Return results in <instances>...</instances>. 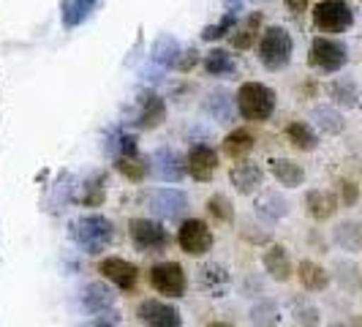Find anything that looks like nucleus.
<instances>
[{"instance_id":"32","label":"nucleus","mask_w":362,"mask_h":327,"mask_svg":"<svg viewBox=\"0 0 362 327\" xmlns=\"http://www.w3.org/2000/svg\"><path fill=\"white\" fill-rule=\"evenodd\" d=\"M291 316L300 322V325H316L319 322V309L310 303V300H305V297H294L291 300Z\"/></svg>"},{"instance_id":"14","label":"nucleus","mask_w":362,"mask_h":327,"mask_svg":"<svg viewBox=\"0 0 362 327\" xmlns=\"http://www.w3.org/2000/svg\"><path fill=\"white\" fill-rule=\"evenodd\" d=\"M262 265H264L267 275H270L272 281H278V284H286L291 275H294L289 251H286L284 246H270V248L264 251V256H262Z\"/></svg>"},{"instance_id":"35","label":"nucleus","mask_w":362,"mask_h":327,"mask_svg":"<svg viewBox=\"0 0 362 327\" xmlns=\"http://www.w3.org/2000/svg\"><path fill=\"white\" fill-rule=\"evenodd\" d=\"M235 25H237L235 17H223L221 22H218V25L207 28L202 36L207 38V41H213V38H221V36H226V33H232V30H235Z\"/></svg>"},{"instance_id":"19","label":"nucleus","mask_w":362,"mask_h":327,"mask_svg":"<svg viewBox=\"0 0 362 327\" xmlns=\"http://www.w3.org/2000/svg\"><path fill=\"white\" fill-rule=\"evenodd\" d=\"M254 147H256L254 134H251L248 128H235V131L226 134V139H223L221 150H223V156H229V159L240 161V159H245Z\"/></svg>"},{"instance_id":"11","label":"nucleus","mask_w":362,"mask_h":327,"mask_svg":"<svg viewBox=\"0 0 362 327\" xmlns=\"http://www.w3.org/2000/svg\"><path fill=\"white\" fill-rule=\"evenodd\" d=\"M147 207L158 218H180L188 210V197L177 188H156L147 194Z\"/></svg>"},{"instance_id":"21","label":"nucleus","mask_w":362,"mask_h":327,"mask_svg":"<svg viewBox=\"0 0 362 327\" xmlns=\"http://www.w3.org/2000/svg\"><path fill=\"white\" fill-rule=\"evenodd\" d=\"M332 243H335L341 251H349V254L362 251V224L341 221V224L332 229Z\"/></svg>"},{"instance_id":"13","label":"nucleus","mask_w":362,"mask_h":327,"mask_svg":"<svg viewBox=\"0 0 362 327\" xmlns=\"http://www.w3.org/2000/svg\"><path fill=\"white\" fill-rule=\"evenodd\" d=\"M188 172L194 175V180L210 183L216 178L218 169V153L210 145H194L188 150Z\"/></svg>"},{"instance_id":"31","label":"nucleus","mask_w":362,"mask_h":327,"mask_svg":"<svg viewBox=\"0 0 362 327\" xmlns=\"http://www.w3.org/2000/svg\"><path fill=\"white\" fill-rule=\"evenodd\" d=\"M204 71L216 74V76L232 74L235 71V60H232V54L223 52V50H213V52L207 54V60H204Z\"/></svg>"},{"instance_id":"40","label":"nucleus","mask_w":362,"mask_h":327,"mask_svg":"<svg viewBox=\"0 0 362 327\" xmlns=\"http://www.w3.org/2000/svg\"><path fill=\"white\" fill-rule=\"evenodd\" d=\"M329 327H354V325H344V322H335V325H329Z\"/></svg>"},{"instance_id":"29","label":"nucleus","mask_w":362,"mask_h":327,"mask_svg":"<svg viewBox=\"0 0 362 327\" xmlns=\"http://www.w3.org/2000/svg\"><path fill=\"white\" fill-rule=\"evenodd\" d=\"M327 93H329V98L335 101V104H341V107H357V85L351 82V79H335V82H329V88H327Z\"/></svg>"},{"instance_id":"41","label":"nucleus","mask_w":362,"mask_h":327,"mask_svg":"<svg viewBox=\"0 0 362 327\" xmlns=\"http://www.w3.org/2000/svg\"><path fill=\"white\" fill-rule=\"evenodd\" d=\"M300 327H316V325H300Z\"/></svg>"},{"instance_id":"15","label":"nucleus","mask_w":362,"mask_h":327,"mask_svg":"<svg viewBox=\"0 0 362 327\" xmlns=\"http://www.w3.org/2000/svg\"><path fill=\"white\" fill-rule=\"evenodd\" d=\"M338 197L332 191H325V188H313L305 194V210L313 221H329V218L338 213Z\"/></svg>"},{"instance_id":"23","label":"nucleus","mask_w":362,"mask_h":327,"mask_svg":"<svg viewBox=\"0 0 362 327\" xmlns=\"http://www.w3.org/2000/svg\"><path fill=\"white\" fill-rule=\"evenodd\" d=\"M112 303H115V294H112V289H109L107 284H101V281L88 284L85 292H82V306L90 311V314H101V311L112 309Z\"/></svg>"},{"instance_id":"5","label":"nucleus","mask_w":362,"mask_h":327,"mask_svg":"<svg viewBox=\"0 0 362 327\" xmlns=\"http://www.w3.org/2000/svg\"><path fill=\"white\" fill-rule=\"evenodd\" d=\"M349 60V50L346 44H341L338 38L332 36H316L313 44L308 50V63L316 69V71H325V74H335L341 71Z\"/></svg>"},{"instance_id":"33","label":"nucleus","mask_w":362,"mask_h":327,"mask_svg":"<svg viewBox=\"0 0 362 327\" xmlns=\"http://www.w3.org/2000/svg\"><path fill=\"white\" fill-rule=\"evenodd\" d=\"M313 117H316V120H319V126L325 128L327 134H341V131H344V117H341V115H338V112H332V109H316V112H313Z\"/></svg>"},{"instance_id":"6","label":"nucleus","mask_w":362,"mask_h":327,"mask_svg":"<svg viewBox=\"0 0 362 327\" xmlns=\"http://www.w3.org/2000/svg\"><path fill=\"white\" fill-rule=\"evenodd\" d=\"M128 235L136 251L142 254H158L169 246V232L153 218H131L128 221Z\"/></svg>"},{"instance_id":"4","label":"nucleus","mask_w":362,"mask_h":327,"mask_svg":"<svg viewBox=\"0 0 362 327\" xmlns=\"http://www.w3.org/2000/svg\"><path fill=\"white\" fill-rule=\"evenodd\" d=\"M310 19L319 33L338 36L354 25V11H351L349 0H316L310 8Z\"/></svg>"},{"instance_id":"8","label":"nucleus","mask_w":362,"mask_h":327,"mask_svg":"<svg viewBox=\"0 0 362 327\" xmlns=\"http://www.w3.org/2000/svg\"><path fill=\"white\" fill-rule=\"evenodd\" d=\"M213 243H216L213 229L202 218H188V221H182L180 229H177V246L188 256H204L213 248Z\"/></svg>"},{"instance_id":"27","label":"nucleus","mask_w":362,"mask_h":327,"mask_svg":"<svg viewBox=\"0 0 362 327\" xmlns=\"http://www.w3.org/2000/svg\"><path fill=\"white\" fill-rule=\"evenodd\" d=\"M202 284L207 287V292L213 297H223V292L229 287V272L223 270L221 265H204L202 268Z\"/></svg>"},{"instance_id":"22","label":"nucleus","mask_w":362,"mask_h":327,"mask_svg":"<svg viewBox=\"0 0 362 327\" xmlns=\"http://www.w3.org/2000/svg\"><path fill=\"white\" fill-rule=\"evenodd\" d=\"M286 142H289L294 150H300V153H313V150L319 147V134H316L308 123L294 120V123L286 126Z\"/></svg>"},{"instance_id":"24","label":"nucleus","mask_w":362,"mask_h":327,"mask_svg":"<svg viewBox=\"0 0 362 327\" xmlns=\"http://www.w3.org/2000/svg\"><path fill=\"white\" fill-rule=\"evenodd\" d=\"M254 207H256V216L264 218V221H278V218L289 216V202L281 200V194H272V191L256 197Z\"/></svg>"},{"instance_id":"17","label":"nucleus","mask_w":362,"mask_h":327,"mask_svg":"<svg viewBox=\"0 0 362 327\" xmlns=\"http://www.w3.org/2000/svg\"><path fill=\"white\" fill-rule=\"evenodd\" d=\"M150 169L166 183H177L182 180V175L188 172V166L180 161V156H175L172 150H158L156 156H153V164H150Z\"/></svg>"},{"instance_id":"38","label":"nucleus","mask_w":362,"mask_h":327,"mask_svg":"<svg viewBox=\"0 0 362 327\" xmlns=\"http://www.w3.org/2000/svg\"><path fill=\"white\" fill-rule=\"evenodd\" d=\"M207 327H235V325H229V322H210Z\"/></svg>"},{"instance_id":"39","label":"nucleus","mask_w":362,"mask_h":327,"mask_svg":"<svg viewBox=\"0 0 362 327\" xmlns=\"http://www.w3.org/2000/svg\"><path fill=\"white\" fill-rule=\"evenodd\" d=\"M354 327H362V314H357V316H354Z\"/></svg>"},{"instance_id":"36","label":"nucleus","mask_w":362,"mask_h":327,"mask_svg":"<svg viewBox=\"0 0 362 327\" xmlns=\"http://www.w3.org/2000/svg\"><path fill=\"white\" fill-rule=\"evenodd\" d=\"M341 202H344L346 207H351V205H357L360 202V185L354 180H341Z\"/></svg>"},{"instance_id":"42","label":"nucleus","mask_w":362,"mask_h":327,"mask_svg":"<svg viewBox=\"0 0 362 327\" xmlns=\"http://www.w3.org/2000/svg\"><path fill=\"white\" fill-rule=\"evenodd\" d=\"M360 289H362V281H360Z\"/></svg>"},{"instance_id":"1","label":"nucleus","mask_w":362,"mask_h":327,"mask_svg":"<svg viewBox=\"0 0 362 327\" xmlns=\"http://www.w3.org/2000/svg\"><path fill=\"white\" fill-rule=\"evenodd\" d=\"M71 237L85 254L95 256L101 251H107V246L115 237V226H112V221L107 216H98V213L79 216L76 221H71Z\"/></svg>"},{"instance_id":"20","label":"nucleus","mask_w":362,"mask_h":327,"mask_svg":"<svg viewBox=\"0 0 362 327\" xmlns=\"http://www.w3.org/2000/svg\"><path fill=\"white\" fill-rule=\"evenodd\" d=\"M297 278H300L303 289H308V292H325L327 287H329V272H327L319 262H310V259H303V262H300Z\"/></svg>"},{"instance_id":"30","label":"nucleus","mask_w":362,"mask_h":327,"mask_svg":"<svg viewBox=\"0 0 362 327\" xmlns=\"http://www.w3.org/2000/svg\"><path fill=\"white\" fill-rule=\"evenodd\" d=\"M207 213L216 218L218 224H232L235 221V207H232L229 197H223V194H213L207 200Z\"/></svg>"},{"instance_id":"18","label":"nucleus","mask_w":362,"mask_h":327,"mask_svg":"<svg viewBox=\"0 0 362 327\" xmlns=\"http://www.w3.org/2000/svg\"><path fill=\"white\" fill-rule=\"evenodd\" d=\"M270 172H272V178L281 183L284 188H297V185H303V180H305L303 164L291 161V159H272Z\"/></svg>"},{"instance_id":"2","label":"nucleus","mask_w":362,"mask_h":327,"mask_svg":"<svg viewBox=\"0 0 362 327\" xmlns=\"http://www.w3.org/2000/svg\"><path fill=\"white\" fill-rule=\"evenodd\" d=\"M256 47H259V60L267 71H284L291 63L294 41H291L289 30L281 25H267L256 41Z\"/></svg>"},{"instance_id":"10","label":"nucleus","mask_w":362,"mask_h":327,"mask_svg":"<svg viewBox=\"0 0 362 327\" xmlns=\"http://www.w3.org/2000/svg\"><path fill=\"white\" fill-rule=\"evenodd\" d=\"M98 272L123 292H134L136 289V281H139V268L134 262L123 259V256H107V259H101L98 262Z\"/></svg>"},{"instance_id":"16","label":"nucleus","mask_w":362,"mask_h":327,"mask_svg":"<svg viewBox=\"0 0 362 327\" xmlns=\"http://www.w3.org/2000/svg\"><path fill=\"white\" fill-rule=\"evenodd\" d=\"M262 22H264L262 11H254L251 17L237 22L235 30H232V47L235 50H251V47H256V41L262 36Z\"/></svg>"},{"instance_id":"37","label":"nucleus","mask_w":362,"mask_h":327,"mask_svg":"<svg viewBox=\"0 0 362 327\" xmlns=\"http://www.w3.org/2000/svg\"><path fill=\"white\" fill-rule=\"evenodd\" d=\"M284 3H286V8H289L291 14H303L308 8L310 0H284Z\"/></svg>"},{"instance_id":"3","label":"nucleus","mask_w":362,"mask_h":327,"mask_svg":"<svg viewBox=\"0 0 362 327\" xmlns=\"http://www.w3.org/2000/svg\"><path fill=\"white\" fill-rule=\"evenodd\" d=\"M275 104H278L275 91L262 82H243L237 91V109L251 123H267L275 112Z\"/></svg>"},{"instance_id":"26","label":"nucleus","mask_w":362,"mask_h":327,"mask_svg":"<svg viewBox=\"0 0 362 327\" xmlns=\"http://www.w3.org/2000/svg\"><path fill=\"white\" fill-rule=\"evenodd\" d=\"M166 120V104L161 96H147L139 115V126L142 128H158Z\"/></svg>"},{"instance_id":"7","label":"nucleus","mask_w":362,"mask_h":327,"mask_svg":"<svg viewBox=\"0 0 362 327\" xmlns=\"http://www.w3.org/2000/svg\"><path fill=\"white\" fill-rule=\"evenodd\" d=\"M147 281H150V287L158 294H166V297H182L185 289H188L185 270L177 262H158V265H153L150 272H147Z\"/></svg>"},{"instance_id":"28","label":"nucleus","mask_w":362,"mask_h":327,"mask_svg":"<svg viewBox=\"0 0 362 327\" xmlns=\"http://www.w3.org/2000/svg\"><path fill=\"white\" fill-rule=\"evenodd\" d=\"M251 325L254 327H278L281 322V311L275 306V300H259L251 309Z\"/></svg>"},{"instance_id":"25","label":"nucleus","mask_w":362,"mask_h":327,"mask_svg":"<svg viewBox=\"0 0 362 327\" xmlns=\"http://www.w3.org/2000/svg\"><path fill=\"white\" fill-rule=\"evenodd\" d=\"M115 169H117L123 178H128V180L142 183L147 178V172H150V164H147L139 153H134V156H117Z\"/></svg>"},{"instance_id":"34","label":"nucleus","mask_w":362,"mask_h":327,"mask_svg":"<svg viewBox=\"0 0 362 327\" xmlns=\"http://www.w3.org/2000/svg\"><path fill=\"white\" fill-rule=\"evenodd\" d=\"M335 270H341L338 272V281L344 284L346 289H354V287L362 281L357 265H351V262H338V265H335Z\"/></svg>"},{"instance_id":"12","label":"nucleus","mask_w":362,"mask_h":327,"mask_svg":"<svg viewBox=\"0 0 362 327\" xmlns=\"http://www.w3.org/2000/svg\"><path fill=\"white\" fill-rule=\"evenodd\" d=\"M229 180L235 185L237 194H254L259 191V185L264 180V169L259 166L256 161H248V159H240V161L229 169Z\"/></svg>"},{"instance_id":"9","label":"nucleus","mask_w":362,"mask_h":327,"mask_svg":"<svg viewBox=\"0 0 362 327\" xmlns=\"http://www.w3.org/2000/svg\"><path fill=\"white\" fill-rule=\"evenodd\" d=\"M136 316L145 327H182L180 311L175 309L172 303H163V300H156V297L142 300L139 309H136Z\"/></svg>"}]
</instances>
